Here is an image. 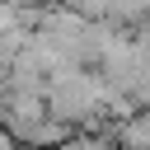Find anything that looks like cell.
I'll use <instances>...</instances> for the list:
<instances>
[{
    "instance_id": "obj_1",
    "label": "cell",
    "mask_w": 150,
    "mask_h": 150,
    "mask_svg": "<svg viewBox=\"0 0 150 150\" xmlns=\"http://www.w3.org/2000/svg\"><path fill=\"white\" fill-rule=\"evenodd\" d=\"M0 150H14V141H9V136H0Z\"/></svg>"
}]
</instances>
